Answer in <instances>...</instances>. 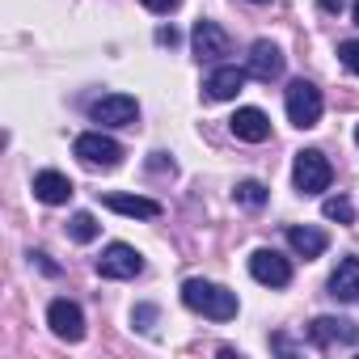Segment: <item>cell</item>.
<instances>
[{
    "label": "cell",
    "mask_w": 359,
    "mask_h": 359,
    "mask_svg": "<svg viewBox=\"0 0 359 359\" xmlns=\"http://www.w3.org/2000/svg\"><path fill=\"white\" fill-rule=\"evenodd\" d=\"M182 304L191 313H203L212 321H233L237 317V292L220 287V283H208V279H187L182 283Z\"/></svg>",
    "instance_id": "6da1fadb"
},
{
    "label": "cell",
    "mask_w": 359,
    "mask_h": 359,
    "mask_svg": "<svg viewBox=\"0 0 359 359\" xmlns=\"http://www.w3.org/2000/svg\"><path fill=\"white\" fill-rule=\"evenodd\" d=\"M72 152H76V161L89 165V169H118V165H123V144L110 140V135H102V131H85V135H76Z\"/></svg>",
    "instance_id": "7a4b0ae2"
},
{
    "label": "cell",
    "mask_w": 359,
    "mask_h": 359,
    "mask_svg": "<svg viewBox=\"0 0 359 359\" xmlns=\"http://www.w3.org/2000/svg\"><path fill=\"white\" fill-rule=\"evenodd\" d=\"M330 177H334V169H330L325 152H317V148H304V152H296L292 182H296V191H300V195H321V191L330 187Z\"/></svg>",
    "instance_id": "3957f363"
},
{
    "label": "cell",
    "mask_w": 359,
    "mask_h": 359,
    "mask_svg": "<svg viewBox=\"0 0 359 359\" xmlns=\"http://www.w3.org/2000/svg\"><path fill=\"white\" fill-rule=\"evenodd\" d=\"M287 118H292V127H317L321 123V89L313 81L287 85Z\"/></svg>",
    "instance_id": "277c9868"
},
{
    "label": "cell",
    "mask_w": 359,
    "mask_h": 359,
    "mask_svg": "<svg viewBox=\"0 0 359 359\" xmlns=\"http://www.w3.org/2000/svg\"><path fill=\"white\" fill-rule=\"evenodd\" d=\"M140 271H144L140 250H131V245H123V241L106 245L102 258H97V275H102V279H135Z\"/></svg>",
    "instance_id": "5b68a950"
},
{
    "label": "cell",
    "mask_w": 359,
    "mask_h": 359,
    "mask_svg": "<svg viewBox=\"0 0 359 359\" xmlns=\"http://www.w3.org/2000/svg\"><path fill=\"white\" fill-rule=\"evenodd\" d=\"M89 114H93V123H102V127H131L135 114H140V106H135V97H127V93H106V97H97V102L89 106Z\"/></svg>",
    "instance_id": "8992f818"
},
{
    "label": "cell",
    "mask_w": 359,
    "mask_h": 359,
    "mask_svg": "<svg viewBox=\"0 0 359 359\" xmlns=\"http://www.w3.org/2000/svg\"><path fill=\"white\" fill-rule=\"evenodd\" d=\"M250 275L266 287H287L292 283V262L279 250H254L250 254Z\"/></svg>",
    "instance_id": "52a82bcc"
},
{
    "label": "cell",
    "mask_w": 359,
    "mask_h": 359,
    "mask_svg": "<svg viewBox=\"0 0 359 359\" xmlns=\"http://www.w3.org/2000/svg\"><path fill=\"white\" fill-rule=\"evenodd\" d=\"M47 325H51V334L64 338V342H81V338H85V313H81V304H72V300H51Z\"/></svg>",
    "instance_id": "ba28073f"
},
{
    "label": "cell",
    "mask_w": 359,
    "mask_h": 359,
    "mask_svg": "<svg viewBox=\"0 0 359 359\" xmlns=\"http://www.w3.org/2000/svg\"><path fill=\"white\" fill-rule=\"evenodd\" d=\"M309 338H313V346H355L359 342V325L355 321H346V317H317L313 325H309Z\"/></svg>",
    "instance_id": "9c48e42d"
},
{
    "label": "cell",
    "mask_w": 359,
    "mask_h": 359,
    "mask_svg": "<svg viewBox=\"0 0 359 359\" xmlns=\"http://www.w3.org/2000/svg\"><path fill=\"white\" fill-rule=\"evenodd\" d=\"M245 72H250L254 81H262V85L279 81V76H283V51H279L275 43L258 39V43L250 47V64H245Z\"/></svg>",
    "instance_id": "30bf717a"
},
{
    "label": "cell",
    "mask_w": 359,
    "mask_h": 359,
    "mask_svg": "<svg viewBox=\"0 0 359 359\" xmlns=\"http://www.w3.org/2000/svg\"><path fill=\"white\" fill-rule=\"evenodd\" d=\"M191 43H195V55H199V60H224V55L233 51L229 34H224L216 22H195V30H191Z\"/></svg>",
    "instance_id": "8fae6325"
},
{
    "label": "cell",
    "mask_w": 359,
    "mask_h": 359,
    "mask_svg": "<svg viewBox=\"0 0 359 359\" xmlns=\"http://www.w3.org/2000/svg\"><path fill=\"white\" fill-rule=\"evenodd\" d=\"M245 81H250L245 68H216V72L203 81V97H208V102H233V97L245 89Z\"/></svg>",
    "instance_id": "7c38bea8"
},
{
    "label": "cell",
    "mask_w": 359,
    "mask_h": 359,
    "mask_svg": "<svg viewBox=\"0 0 359 359\" xmlns=\"http://www.w3.org/2000/svg\"><path fill=\"white\" fill-rule=\"evenodd\" d=\"M229 131H233L237 140H245V144H262V140H271V118H266L258 106H241V110L229 118Z\"/></svg>",
    "instance_id": "4fadbf2b"
},
{
    "label": "cell",
    "mask_w": 359,
    "mask_h": 359,
    "mask_svg": "<svg viewBox=\"0 0 359 359\" xmlns=\"http://www.w3.org/2000/svg\"><path fill=\"white\" fill-rule=\"evenodd\" d=\"M76 191H72V182L64 173H55V169H43V173H34V199L39 203H47V208H60V203H68Z\"/></svg>",
    "instance_id": "5bb4252c"
},
{
    "label": "cell",
    "mask_w": 359,
    "mask_h": 359,
    "mask_svg": "<svg viewBox=\"0 0 359 359\" xmlns=\"http://www.w3.org/2000/svg\"><path fill=\"white\" fill-rule=\"evenodd\" d=\"M330 296L342 300V304L359 300V258H342L338 262V271L330 275Z\"/></svg>",
    "instance_id": "9a60e30c"
},
{
    "label": "cell",
    "mask_w": 359,
    "mask_h": 359,
    "mask_svg": "<svg viewBox=\"0 0 359 359\" xmlns=\"http://www.w3.org/2000/svg\"><path fill=\"white\" fill-rule=\"evenodd\" d=\"M106 208L118 216H131V220H156L161 216V203L144 199V195H106Z\"/></svg>",
    "instance_id": "2e32d148"
},
{
    "label": "cell",
    "mask_w": 359,
    "mask_h": 359,
    "mask_svg": "<svg viewBox=\"0 0 359 359\" xmlns=\"http://www.w3.org/2000/svg\"><path fill=\"white\" fill-rule=\"evenodd\" d=\"M287 245H292L300 258H321V254H325V233H321V229H309V224H304V229L296 224V229H287Z\"/></svg>",
    "instance_id": "e0dca14e"
},
{
    "label": "cell",
    "mask_w": 359,
    "mask_h": 359,
    "mask_svg": "<svg viewBox=\"0 0 359 359\" xmlns=\"http://www.w3.org/2000/svg\"><path fill=\"white\" fill-rule=\"evenodd\" d=\"M97 233H102V229H97V220H93L89 212H76V216L68 220V237H72L76 245H89V241H97Z\"/></svg>",
    "instance_id": "ac0fdd59"
},
{
    "label": "cell",
    "mask_w": 359,
    "mask_h": 359,
    "mask_svg": "<svg viewBox=\"0 0 359 359\" xmlns=\"http://www.w3.org/2000/svg\"><path fill=\"white\" fill-rule=\"evenodd\" d=\"M233 199H237V203H245V208H262V203H266V187L250 177V182H237Z\"/></svg>",
    "instance_id": "d6986e66"
},
{
    "label": "cell",
    "mask_w": 359,
    "mask_h": 359,
    "mask_svg": "<svg viewBox=\"0 0 359 359\" xmlns=\"http://www.w3.org/2000/svg\"><path fill=\"white\" fill-rule=\"evenodd\" d=\"M321 212H325V220H338V224H351V220H355V208H351V199H342V195L325 199Z\"/></svg>",
    "instance_id": "ffe728a7"
},
{
    "label": "cell",
    "mask_w": 359,
    "mask_h": 359,
    "mask_svg": "<svg viewBox=\"0 0 359 359\" xmlns=\"http://www.w3.org/2000/svg\"><path fill=\"white\" fill-rule=\"evenodd\" d=\"M338 60H342V68H346V72H355V76H359V39L338 43Z\"/></svg>",
    "instance_id": "44dd1931"
},
{
    "label": "cell",
    "mask_w": 359,
    "mask_h": 359,
    "mask_svg": "<svg viewBox=\"0 0 359 359\" xmlns=\"http://www.w3.org/2000/svg\"><path fill=\"white\" fill-rule=\"evenodd\" d=\"M144 9H152V13H173L177 5H182V0H140Z\"/></svg>",
    "instance_id": "7402d4cb"
},
{
    "label": "cell",
    "mask_w": 359,
    "mask_h": 359,
    "mask_svg": "<svg viewBox=\"0 0 359 359\" xmlns=\"http://www.w3.org/2000/svg\"><path fill=\"white\" fill-rule=\"evenodd\" d=\"M156 43H161V47H177V30H173V26H161V30H156Z\"/></svg>",
    "instance_id": "603a6c76"
},
{
    "label": "cell",
    "mask_w": 359,
    "mask_h": 359,
    "mask_svg": "<svg viewBox=\"0 0 359 359\" xmlns=\"http://www.w3.org/2000/svg\"><path fill=\"white\" fill-rule=\"evenodd\" d=\"M30 258H34V262H39V266H43V271H47V275H60V266H55V262H51V258H47V254H30Z\"/></svg>",
    "instance_id": "cb8c5ba5"
},
{
    "label": "cell",
    "mask_w": 359,
    "mask_h": 359,
    "mask_svg": "<svg viewBox=\"0 0 359 359\" xmlns=\"http://www.w3.org/2000/svg\"><path fill=\"white\" fill-rule=\"evenodd\" d=\"M342 5H346V0H321V9H325V13H338Z\"/></svg>",
    "instance_id": "d4e9b609"
},
{
    "label": "cell",
    "mask_w": 359,
    "mask_h": 359,
    "mask_svg": "<svg viewBox=\"0 0 359 359\" xmlns=\"http://www.w3.org/2000/svg\"><path fill=\"white\" fill-rule=\"evenodd\" d=\"M355 26H359V0H355Z\"/></svg>",
    "instance_id": "484cf974"
},
{
    "label": "cell",
    "mask_w": 359,
    "mask_h": 359,
    "mask_svg": "<svg viewBox=\"0 0 359 359\" xmlns=\"http://www.w3.org/2000/svg\"><path fill=\"white\" fill-rule=\"evenodd\" d=\"M254 5H271V0H254Z\"/></svg>",
    "instance_id": "4316f807"
},
{
    "label": "cell",
    "mask_w": 359,
    "mask_h": 359,
    "mask_svg": "<svg viewBox=\"0 0 359 359\" xmlns=\"http://www.w3.org/2000/svg\"><path fill=\"white\" fill-rule=\"evenodd\" d=\"M355 144H359V127H355Z\"/></svg>",
    "instance_id": "83f0119b"
}]
</instances>
